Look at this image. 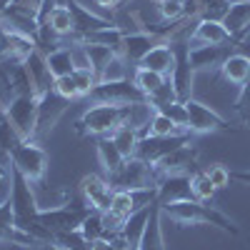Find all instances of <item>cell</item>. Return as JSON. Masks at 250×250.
<instances>
[{"instance_id":"obj_56","label":"cell","mask_w":250,"mask_h":250,"mask_svg":"<svg viewBox=\"0 0 250 250\" xmlns=\"http://www.w3.org/2000/svg\"><path fill=\"white\" fill-rule=\"evenodd\" d=\"M230 3H233V0H230Z\"/></svg>"},{"instance_id":"obj_17","label":"cell","mask_w":250,"mask_h":250,"mask_svg":"<svg viewBox=\"0 0 250 250\" xmlns=\"http://www.w3.org/2000/svg\"><path fill=\"white\" fill-rule=\"evenodd\" d=\"M233 43L230 33L225 30L223 20H198L190 30V45H225Z\"/></svg>"},{"instance_id":"obj_38","label":"cell","mask_w":250,"mask_h":250,"mask_svg":"<svg viewBox=\"0 0 250 250\" xmlns=\"http://www.w3.org/2000/svg\"><path fill=\"white\" fill-rule=\"evenodd\" d=\"M195 5L203 20H223L230 8V0H195Z\"/></svg>"},{"instance_id":"obj_33","label":"cell","mask_w":250,"mask_h":250,"mask_svg":"<svg viewBox=\"0 0 250 250\" xmlns=\"http://www.w3.org/2000/svg\"><path fill=\"white\" fill-rule=\"evenodd\" d=\"M145 135H153V138H170V135H188V130H183V128H178V125L165 115V113H155L153 115V120H150V128H148V133Z\"/></svg>"},{"instance_id":"obj_28","label":"cell","mask_w":250,"mask_h":250,"mask_svg":"<svg viewBox=\"0 0 250 250\" xmlns=\"http://www.w3.org/2000/svg\"><path fill=\"white\" fill-rule=\"evenodd\" d=\"M123 40H125V33L113 25V28H103V30H95V33L83 35L80 43H85V45H105V48H110V50H115V53L120 55Z\"/></svg>"},{"instance_id":"obj_11","label":"cell","mask_w":250,"mask_h":250,"mask_svg":"<svg viewBox=\"0 0 250 250\" xmlns=\"http://www.w3.org/2000/svg\"><path fill=\"white\" fill-rule=\"evenodd\" d=\"M13 213H15V223L23 225L28 220H35L40 208H38V198H35V188L30 180H25L20 173H15V188H13Z\"/></svg>"},{"instance_id":"obj_49","label":"cell","mask_w":250,"mask_h":250,"mask_svg":"<svg viewBox=\"0 0 250 250\" xmlns=\"http://www.w3.org/2000/svg\"><path fill=\"white\" fill-rule=\"evenodd\" d=\"M205 173H208V178L213 180V185L218 188V190L225 188V185H230V170H228L225 165H213V168L205 170Z\"/></svg>"},{"instance_id":"obj_20","label":"cell","mask_w":250,"mask_h":250,"mask_svg":"<svg viewBox=\"0 0 250 250\" xmlns=\"http://www.w3.org/2000/svg\"><path fill=\"white\" fill-rule=\"evenodd\" d=\"M25 68H28V73H30L33 90H35V95H38V98L53 90V80H55V78L50 75L48 62H45V53L40 50V48L30 53V58L25 60Z\"/></svg>"},{"instance_id":"obj_6","label":"cell","mask_w":250,"mask_h":250,"mask_svg":"<svg viewBox=\"0 0 250 250\" xmlns=\"http://www.w3.org/2000/svg\"><path fill=\"white\" fill-rule=\"evenodd\" d=\"M170 45L175 50V68H173V75H170V83L175 88V95L180 103L190 100V93H193V78H195V70L190 65V40L185 35L180 38H173Z\"/></svg>"},{"instance_id":"obj_45","label":"cell","mask_w":250,"mask_h":250,"mask_svg":"<svg viewBox=\"0 0 250 250\" xmlns=\"http://www.w3.org/2000/svg\"><path fill=\"white\" fill-rule=\"evenodd\" d=\"M73 80H75V85H78V93H80V98H88L90 95V90L98 85V75L93 73V70H73Z\"/></svg>"},{"instance_id":"obj_55","label":"cell","mask_w":250,"mask_h":250,"mask_svg":"<svg viewBox=\"0 0 250 250\" xmlns=\"http://www.w3.org/2000/svg\"><path fill=\"white\" fill-rule=\"evenodd\" d=\"M233 3H250V0H233Z\"/></svg>"},{"instance_id":"obj_8","label":"cell","mask_w":250,"mask_h":250,"mask_svg":"<svg viewBox=\"0 0 250 250\" xmlns=\"http://www.w3.org/2000/svg\"><path fill=\"white\" fill-rule=\"evenodd\" d=\"M93 210L90 205H62L55 210H40L38 213V223H43L48 230L55 233H68V230H80L83 220L88 218V213Z\"/></svg>"},{"instance_id":"obj_40","label":"cell","mask_w":250,"mask_h":250,"mask_svg":"<svg viewBox=\"0 0 250 250\" xmlns=\"http://www.w3.org/2000/svg\"><path fill=\"white\" fill-rule=\"evenodd\" d=\"M85 45V43H83ZM85 53H88V60H90V68H93V73L95 75H100V70L108 65V62L118 55L115 50H110V48H105V45H85Z\"/></svg>"},{"instance_id":"obj_39","label":"cell","mask_w":250,"mask_h":250,"mask_svg":"<svg viewBox=\"0 0 250 250\" xmlns=\"http://www.w3.org/2000/svg\"><path fill=\"white\" fill-rule=\"evenodd\" d=\"M80 233L88 243H95L100 238H105V225H103V218H100V210H90L88 218L83 220L80 225Z\"/></svg>"},{"instance_id":"obj_52","label":"cell","mask_w":250,"mask_h":250,"mask_svg":"<svg viewBox=\"0 0 250 250\" xmlns=\"http://www.w3.org/2000/svg\"><path fill=\"white\" fill-rule=\"evenodd\" d=\"M230 180H238V183L250 185V173H238V170H230Z\"/></svg>"},{"instance_id":"obj_9","label":"cell","mask_w":250,"mask_h":250,"mask_svg":"<svg viewBox=\"0 0 250 250\" xmlns=\"http://www.w3.org/2000/svg\"><path fill=\"white\" fill-rule=\"evenodd\" d=\"M153 168H155L158 178L193 175V173L200 170V168H198V150L193 148L190 143H185V145H180L178 150H173V153H168L165 158H160ZM158 183H160V180H158Z\"/></svg>"},{"instance_id":"obj_22","label":"cell","mask_w":250,"mask_h":250,"mask_svg":"<svg viewBox=\"0 0 250 250\" xmlns=\"http://www.w3.org/2000/svg\"><path fill=\"white\" fill-rule=\"evenodd\" d=\"M160 205L155 203L150 208V215L145 220V228H143V235H140V243H138V250H165V243H163V225H160Z\"/></svg>"},{"instance_id":"obj_41","label":"cell","mask_w":250,"mask_h":250,"mask_svg":"<svg viewBox=\"0 0 250 250\" xmlns=\"http://www.w3.org/2000/svg\"><path fill=\"white\" fill-rule=\"evenodd\" d=\"M53 243L60 250H90V243L83 238L80 230H68V233H55Z\"/></svg>"},{"instance_id":"obj_46","label":"cell","mask_w":250,"mask_h":250,"mask_svg":"<svg viewBox=\"0 0 250 250\" xmlns=\"http://www.w3.org/2000/svg\"><path fill=\"white\" fill-rule=\"evenodd\" d=\"M158 110L168 115V118L178 125V128L188 130V110H185V103L175 100V103H168V105H163V108H158Z\"/></svg>"},{"instance_id":"obj_3","label":"cell","mask_w":250,"mask_h":250,"mask_svg":"<svg viewBox=\"0 0 250 250\" xmlns=\"http://www.w3.org/2000/svg\"><path fill=\"white\" fill-rule=\"evenodd\" d=\"M113 190H143V188H158V173L150 163L140 158H125L120 168L105 178Z\"/></svg>"},{"instance_id":"obj_12","label":"cell","mask_w":250,"mask_h":250,"mask_svg":"<svg viewBox=\"0 0 250 250\" xmlns=\"http://www.w3.org/2000/svg\"><path fill=\"white\" fill-rule=\"evenodd\" d=\"M185 143H193V135L188 133V135H170V138H153V135H143L140 143H138V150H135V158L145 160V163H150L155 165L160 158H165L168 153L178 150L180 145Z\"/></svg>"},{"instance_id":"obj_42","label":"cell","mask_w":250,"mask_h":250,"mask_svg":"<svg viewBox=\"0 0 250 250\" xmlns=\"http://www.w3.org/2000/svg\"><path fill=\"white\" fill-rule=\"evenodd\" d=\"M155 8L163 23H175V20L185 18V0H158Z\"/></svg>"},{"instance_id":"obj_15","label":"cell","mask_w":250,"mask_h":250,"mask_svg":"<svg viewBox=\"0 0 250 250\" xmlns=\"http://www.w3.org/2000/svg\"><path fill=\"white\" fill-rule=\"evenodd\" d=\"M70 100H62L60 95H55L53 90L40 95V105H38V125H35V140L43 138L53 125L60 120V115L68 110Z\"/></svg>"},{"instance_id":"obj_37","label":"cell","mask_w":250,"mask_h":250,"mask_svg":"<svg viewBox=\"0 0 250 250\" xmlns=\"http://www.w3.org/2000/svg\"><path fill=\"white\" fill-rule=\"evenodd\" d=\"M110 138H113V143L118 145V150H120L125 158H133V155H135L138 143H140V135H138L133 128H118Z\"/></svg>"},{"instance_id":"obj_1","label":"cell","mask_w":250,"mask_h":250,"mask_svg":"<svg viewBox=\"0 0 250 250\" xmlns=\"http://www.w3.org/2000/svg\"><path fill=\"white\" fill-rule=\"evenodd\" d=\"M160 215L173 220V223H178V225H215V228H220L223 233H230V235H238L240 233L238 225L228 218L225 213H220L218 208L205 205V203H200L195 198L160 205Z\"/></svg>"},{"instance_id":"obj_7","label":"cell","mask_w":250,"mask_h":250,"mask_svg":"<svg viewBox=\"0 0 250 250\" xmlns=\"http://www.w3.org/2000/svg\"><path fill=\"white\" fill-rule=\"evenodd\" d=\"M88 100L93 105H130V103H140L148 98L133 80H120V83H98L90 90Z\"/></svg>"},{"instance_id":"obj_50","label":"cell","mask_w":250,"mask_h":250,"mask_svg":"<svg viewBox=\"0 0 250 250\" xmlns=\"http://www.w3.org/2000/svg\"><path fill=\"white\" fill-rule=\"evenodd\" d=\"M235 50H238V53H243L245 58H250V30H248L240 40H235Z\"/></svg>"},{"instance_id":"obj_4","label":"cell","mask_w":250,"mask_h":250,"mask_svg":"<svg viewBox=\"0 0 250 250\" xmlns=\"http://www.w3.org/2000/svg\"><path fill=\"white\" fill-rule=\"evenodd\" d=\"M10 158H13L15 170L23 175L25 180H30L33 185L45 180V173H48V153H45V148L38 140H23L10 153Z\"/></svg>"},{"instance_id":"obj_5","label":"cell","mask_w":250,"mask_h":250,"mask_svg":"<svg viewBox=\"0 0 250 250\" xmlns=\"http://www.w3.org/2000/svg\"><path fill=\"white\" fill-rule=\"evenodd\" d=\"M38 105H40V98L35 93H30V95H15L8 103V108L3 110V115L15 125V130L23 135V140H35Z\"/></svg>"},{"instance_id":"obj_54","label":"cell","mask_w":250,"mask_h":250,"mask_svg":"<svg viewBox=\"0 0 250 250\" xmlns=\"http://www.w3.org/2000/svg\"><path fill=\"white\" fill-rule=\"evenodd\" d=\"M35 250H60V248H58L55 243H38Z\"/></svg>"},{"instance_id":"obj_27","label":"cell","mask_w":250,"mask_h":250,"mask_svg":"<svg viewBox=\"0 0 250 250\" xmlns=\"http://www.w3.org/2000/svg\"><path fill=\"white\" fill-rule=\"evenodd\" d=\"M45 62H48V70H50L53 78H65V75H73V70H75L70 48H65V45L48 50L45 53Z\"/></svg>"},{"instance_id":"obj_36","label":"cell","mask_w":250,"mask_h":250,"mask_svg":"<svg viewBox=\"0 0 250 250\" xmlns=\"http://www.w3.org/2000/svg\"><path fill=\"white\" fill-rule=\"evenodd\" d=\"M20 143H23V135L15 130V125L3 115V110H0V150H3V153H13Z\"/></svg>"},{"instance_id":"obj_35","label":"cell","mask_w":250,"mask_h":250,"mask_svg":"<svg viewBox=\"0 0 250 250\" xmlns=\"http://www.w3.org/2000/svg\"><path fill=\"white\" fill-rule=\"evenodd\" d=\"M190 185H193V198H195V200H200V203L213 200V198H215V193H218V188L213 185V180L208 178V173H205V170L193 173Z\"/></svg>"},{"instance_id":"obj_2","label":"cell","mask_w":250,"mask_h":250,"mask_svg":"<svg viewBox=\"0 0 250 250\" xmlns=\"http://www.w3.org/2000/svg\"><path fill=\"white\" fill-rule=\"evenodd\" d=\"M128 118V105H90L75 120L78 135H113L118 128L125 125Z\"/></svg>"},{"instance_id":"obj_25","label":"cell","mask_w":250,"mask_h":250,"mask_svg":"<svg viewBox=\"0 0 250 250\" xmlns=\"http://www.w3.org/2000/svg\"><path fill=\"white\" fill-rule=\"evenodd\" d=\"M95 148H98V160L103 165V170H105V175H113L125 163V155L118 150V145L113 143L110 135H100L98 143H95Z\"/></svg>"},{"instance_id":"obj_19","label":"cell","mask_w":250,"mask_h":250,"mask_svg":"<svg viewBox=\"0 0 250 250\" xmlns=\"http://www.w3.org/2000/svg\"><path fill=\"white\" fill-rule=\"evenodd\" d=\"M193 175H170V178H160L158 183V205H168L178 200H190L193 198Z\"/></svg>"},{"instance_id":"obj_21","label":"cell","mask_w":250,"mask_h":250,"mask_svg":"<svg viewBox=\"0 0 250 250\" xmlns=\"http://www.w3.org/2000/svg\"><path fill=\"white\" fill-rule=\"evenodd\" d=\"M138 68H148V70H155L165 78L173 75V68H175V50L170 43H163V45H155L148 55L140 60Z\"/></svg>"},{"instance_id":"obj_51","label":"cell","mask_w":250,"mask_h":250,"mask_svg":"<svg viewBox=\"0 0 250 250\" xmlns=\"http://www.w3.org/2000/svg\"><path fill=\"white\" fill-rule=\"evenodd\" d=\"M95 3H98L103 10H110V13H113V10H115L120 3H123V0H95Z\"/></svg>"},{"instance_id":"obj_47","label":"cell","mask_w":250,"mask_h":250,"mask_svg":"<svg viewBox=\"0 0 250 250\" xmlns=\"http://www.w3.org/2000/svg\"><path fill=\"white\" fill-rule=\"evenodd\" d=\"M235 113L245 125H250V80H245L240 85V93L235 98Z\"/></svg>"},{"instance_id":"obj_13","label":"cell","mask_w":250,"mask_h":250,"mask_svg":"<svg viewBox=\"0 0 250 250\" xmlns=\"http://www.w3.org/2000/svg\"><path fill=\"white\" fill-rule=\"evenodd\" d=\"M33 50H38V40L35 38L0 30V62L18 65V62H25Z\"/></svg>"},{"instance_id":"obj_34","label":"cell","mask_w":250,"mask_h":250,"mask_svg":"<svg viewBox=\"0 0 250 250\" xmlns=\"http://www.w3.org/2000/svg\"><path fill=\"white\" fill-rule=\"evenodd\" d=\"M5 8L18 13V15H25L30 20H43V13L48 8V0H10Z\"/></svg>"},{"instance_id":"obj_29","label":"cell","mask_w":250,"mask_h":250,"mask_svg":"<svg viewBox=\"0 0 250 250\" xmlns=\"http://www.w3.org/2000/svg\"><path fill=\"white\" fill-rule=\"evenodd\" d=\"M15 165H13V158L10 153H3L0 150V208L8 205L10 198H13V188H15Z\"/></svg>"},{"instance_id":"obj_48","label":"cell","mask_w":250,"mask_h":250,"mask_svg":"<svg viewBox=\"0 0 250 250\" xmlns=\"http://www.w3.org/2000/svg\"><path fill=\"white\" fill-rule=\"evenodd\" d=\"M100 218H103V225H105V235H110V233H123V228H125V220L128 218H123V215H118L115 210H100Z\"/></svg>"},{"instance_id":"obj_43","label":"cell","mask_w":250,"mask_h":250,"mask_svg":"<svg viewBox=\"0 0 250 250\" xmlns=\"http://www.w3.org/2000/svg\"><path fill=\"white\" fill-rule=\"evenodd\" d=\"M110 210H115V213H118V215H123V218H130V215L135 213L130 190H113V198H110Z\"/></svg>"},{"instance_id":"obj_26","label":"cell","mask_w":250,"mask_h":250,"mask_svg":"<svg viewBox=\"0 0 250 250\" xmlns=\"http://www.w3.org/2000/svg\"><path fill=\"white\" fill-rule=\"evenodd\" d=\"M223 78L228 83H235V85H243L245 80H250V58H245L243 53H233L230 58H228L223 62V68H220Z\"/></svg>"},{"instance_id":"obj_30","label":"cell","mask_w":250,"mask_h":250,"mask_svg":"<svg viewBox=\"0 0 250 250\" xmlns=\"http://www.w3.org/2000/svg\"><path fill=\"white\" fill-rule=\"evenodd\" d=\"M133 73H135V65H130L123 55H115L105 68L100 70L98 75V83H120V80H133Z\"/></svg>"},{"instance_id":"obj_10","label":"cell","mask_w":250,"mask_h":250,"mask_svg":"<svg viewBox=\"0 0 250 250\" xmlns=\"http://www.w3.org/2000/svg\"><path fill=\"white\" fill-rule=\"evenodd\" d=\"M185 110H188V133L190 135H205V133H218L230 128L215 110H210L193 98L185 100Z\"/></svg>"},{"instance_id":"obj_32","label":"cell","mask_w":250,"mask_h":250,"mask_svg":"<svg viewBox=\"0 0 250 250\" xmlns=\"http://www.w3.org/2000/svg\"><path fill=\"white\" fill-rule=\"evenodd\" d=\"M150 208H153V205H150ZM150 208H145V210H138V213H133L128 220H125L123 235H125V240L130 243L133 250H138V243H140V235H143L145 220H148V215H150Z\"/></svg>"},{"instance_id":"obj_14","label":"cell","mask_w":250,"mask_h":250,"mask_svg":"<svg viewBox=\"0 0 250 250\" xmlns=\"http://www.w3.org/2000/svg\"><path fill=\"white\" fill-rule=\"evenodd\" d=\"M235 53V43L225 45H190V65L195 73L200 70H220L223 62Z\"/></svg>"},{"instance_id":"obj_16","label":"cell","mask_w":250,"mask_h":250,"mask_svg":"<svg viewBox=\"0 0 250 250\" xmlns=\"http://www.w3.org/2000/svg\"><path fill=\"white\" fill-rule=\"evenodd\" d=\"M80 195L85 200V205H90L93 210H108L113 188L108 185L105 178L90 173V175H83V180H80Z\"/></svg>"},{"instance_id":"obj_53","label":"cell","mask_w":250,"mask_h":250,"mask_svg":"<svg viewBox=\"0 0 250 250\" xmlns=\"http://www.w3.org/2000/svg\"><path fill=\"white\" fill-rule=\"evenodd\" d=\"M8 250H35V245H20V243H8Z\"/></svg>"},{"instance_id":"obj_18","label":"cell","mask_w":250,"mask_h":250,"mask_svg":"<svg viewBox=\"0 0 250 250\" xmlns=\"http://www.w3.org/2000/svg\"><path fill=\"white\" fill-rule=\"evenodd\" d=\"M62 5H68L70 15H73V25H75V33L83 38L88 33H95V30H103V28H113V20L110 18H100L95 13H90L85 5H80L78 0H65Z\"/></svg>"},{"instance_id":"obj_23","label":"cell","mask_w":250,"mask_h":250,"mask_svg":"<svg viewBox=\"0 0 250 250\" xmlns=\"http://www.w3.org/2000/svg\"><path fill=\"white\" fill-rule=\"evenodd\" d=\"M225 30L230 33L233 43L240 40L248 30H250V3H230L225 18H223Z\"/></svg>"},{"instance_id":"obj_44","label":"cell","mask_w":250,"mask_h":250,"mask_svg":"<svg viewBox=\"0 0 250 250\" xmlns=\"http://www.w3.org/2000/svg\"><path fill=\"white\" fill-rule=\"evenodd\" d=\"M53 93H55V95H60L62 100H78V98H80V93H78V85H75L73 75L55 78V80H53Z\"/></svg>"},{"instance_id":"obj_24","label":"cell","mask_w":250,"mask_h":250,"mask_svg":"<svg viewBox=\"0 0 250 250\" xmlns=\"http://www.w3.org/2000/svg\"><path fill=\"white\" fill-rule=\"evenodd\" d=\"M43 23L58 35V38H68L75 33V25H73V15L68 10V5H53L48 3L45 13H43Z\"/></svg>"},{"instance_id":"obj_31","label":"cell","mask_w":250,"mask_h":250,"mask_svg":"<svg viewBox=\"0 0 250 250\" xmlns=\"http://www.w3.org/2000/svg\"><path fill=\"white\" fill-rule=\"evenodd\" d=\"M165 80H168L165 75H160L155 70H148V68H135V73H133V83L145 93V98H150L153 93H158Z\"/></svg>"}]
</instances>
